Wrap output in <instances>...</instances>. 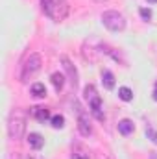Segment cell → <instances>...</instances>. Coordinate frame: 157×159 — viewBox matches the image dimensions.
Returning a JSON list of instances; mask_svg holds the SVG:
<instances>
[{
  "instance_id": "6da1fadb",
  "label": "cell",
  "mask_w": 157,
  "mask_h": 159,
  "mask_svg": "<svg viewBox=\"0 0 157 159\" xmlns=\"http://www.w3.org/2000/svg\"><path fill=\"white\" fill-rule=\"evenodd\" d=\"M26 131V115L20 111V109H15L11 115H9V122H7V133L13 141H19L22 139Z\"/></svg>"
},
{
  "instance_id": "7a4b0ae2",
  "label": "cell",
  "mask_w": 157,
  "mask_h": 159,
  "mask_svg": "<svg viewBox=\"0 0 157 159\" xmlns=\"http://www.w3.org/2000/svg\"><path fill=\"white\" fill-rule=\"evenodd\" d=\"M41 65H43V59H41L39 54H30V57L24 61V65H22V69H20V74H19L20 81H22V83L30 81V80L41 70Z\"/></svg>"
},
{
  "instance_id": "3957f363",
  "label": "cell",
  "mask_w": 157,
  "mask_h": 159,
  "mask_svg": "<svg viewBox=\"0 0 157 159\" xmlns=\"http://www.w3.org/2000/svg\"><path fill=\"white\" fill-rule=\"evenodd\" d=\"M102 24L109 32H122L126 28V17L115 9H107L102 13Z\"/></svg>"
},
{
  "instance_id": "277c9868",
  "label": "cell",
  "mask_w": 157,
  "mask_h": 159,
  "mask_svg": "<svg viewBox=\"0 0 157 159\" xmlns=\"http://www.w3.org/2000/svg\"><path fill=\"white\" fill-rule=\"evenodd\" d=\"M83 96H85V100L89 102V107H91L92 115H94L98 120H104V113H102V100H100V96H98V93H96L94 85H87V87L83 89Z\"/></svg>"
},
{
  "instance_id": "5b68a950",
  "label": "cell",
  "mask_w": 157,
  "mask_h": 159,
  "mask_svg": "<svg viewBox=\"0 0 157 159\" xmlns=\"http://www.w3.org/2000/svg\"><path fill=\"white\" fill-rule=\"evenodd\" d=\"M78 128H79V133L83 137H89L92 133V126H91V120H89V115L81 109L78 106Z\"/></svg>"
},
{
  "instance_id": "8992f818",
  "label": "cell",
  "mask_w": 157,
  "mask_h": 159,
  "mask_svg": "<svg viewBox=\"0 0 157 159\" xmlns=\"http://www.w3.org/2000/svg\"><path fill=\"white\" fill-rule=\"evenodd\" d=\"M61 65H63V69L67 70V74H69V80H70V83H72V87L76 89L78 87V70H76V67L72 65V61L69 59V57H61Z\"/></svg>"
},
{
  "instance_id": "52a82bcc",
  "label": "cell",
  "mask_w": 157,
  "mask_h": 159,
  "mask_svg": "<svg viewBox=\"0 0 157 159\" xmlns=\"http://www.w3.org/2000/svg\"><path fill=\"white\" fill-rule=\"evenodd\" d=\"M67 15H69L67 0H56V7H54V15H52V19L57 20V22H61V20L67 19Z\"/></svg>"
},
{
  "instance_id": "ba28073f",
  "label": "cell",
  "mask_w": 157,
  "mask_h": 159,
  "mask_svg": "<svg viewBox=\"0 0 157 159\" xmlns=\"http://www.w3.org/2000/svg\"><path fill=\"white\" fill-rule=\"evenodd\" d=\"M28 144L34 150H39V148H43V144H44V139L41 137L39 133H30L28 135Z\"/></svg>"
},
{
  "instance_id": "9c48e42d",
  "label": "cell",
  "mask_w": 157,
  "mask_h": 159,
  "mask_svg": "<svg viewBox=\"0 0 157 159\" xmlns=\"http://www.w3.org/2000/svg\"><path fill=\"white\" fill-rule=\"evenodd\" d=\"M118 131L122 133V135H129V133H133V122L129 119H124L118 122Z\"/></svg>"
},
{
  "instance_id": "30bf717a",
  "label": "cell",
  "mask_w": 157,
  "mask_h": 159,
  "mask_svg": "<svg viewBox=\"0 0 157 159\" xmlns=\"http://www.w3.org/2000/svg\"><path fill=\"white\" fill-rule=\"evenodd\" d=\"M41 7L44 11V15H48L52 19L54 15V7H56V0H41Z\"/></svg>"
},
{
  "instance_id": "8fae6325",
  "label": "cell",
  "mask_w": 157,
  "mask_h": 159,
  "mask_svg": "<svg viewBox=\"0 0 157 159\" xmlns=\"http://www.w3.org/2000/svg\"><path fill=\"white\" fill-rule=\"evenodd\" d=\"M102 81H104L105 89H113L115 87V76H113V72L111 70H104L102 72Z\"/></svg>"
},
{
  "instance_id": "7c38bea8",
  "label": "cell",
  "mask_w": 157,
  "mask_h": 159,
  "mask_svg": "<svg viewBox=\"0 0 157 159\" xmlns=\"http://www.w3.org/2000/svg\"><path fill=\"white\" fill-rule=\"evenodd\" d=\"M34 115H35V119L41 120V122H44V120L50 119V111L46 109V107H34V111H32Z\"/></svg>"
},
{
  "instance_id": "4fadbf2b",
  "label": "cell",
  "mask_w": 157,
  "mask_h": 159,
  "mask_svg": "<svg viewBox=\"0 0 157 159\" xmlns=\"http://www.w3.org/2000/svg\"><path fill=\"white\" fill-rule=\"evenodd\" d=\"M118 98L124 100V102H131L133 100V91L129 87H120L118 89Z\"/></svg>"
},
{
  "instance_id": "5bb4252c",
  "label": "cell",
  "mask_w": 157,
  "mask_h": 159,
  "mask_svg": "<svg viewBox=\"0 0 157 159\" xmlns=\"http://www.w3.org/2000/svg\"><path fill=\"white\" fill-rule=\"evenodd\" d=\"M52 83H54L56 91H61L63 85H65V76L59 74V72H54V74H52Z\"/></svg>"
},
{
  "instance_id": "9a60e30c",
  "label": "cell",
  "mask_w": 157,
  "mask_h": 159,
  "mask_svg": "<svg viewBox=\"0 0 157 159\" xmlns=\"http://www.w3.org/2000/svg\"><path fill=\"white\" fill-rule=\"evenodd\" d=\"M30 91H32V94H34V96H37V98H43V96H46V87H44L43 83H34Z\"/></svg>"
},
{
  "instance_id": "2e32d148",
  "label": "cell",
  "mask_w": 157,
  "mask_h": 159,
  "mask_svg": "<svg viewBox=\"0 0 157 159\" xmlns=\"http://www.w3.org/2000/svg\"><path fill=\"white\" fill-rule=\"evenodd\" d=\"M72 159H91V157H89V152H87L85 148L76 146V148L72 150Z\"/></svg>"
},
{
  "instance_id": "e0dca14e",
  "label": "cell",
  "mask_w": 157,
  "mask_h": 159,
  "mask_svg": "<svg viewBox=\"0 0 157 159\" xmlns=\"http://www.w3.org/2000/svg\"><path fill=\"white\" fill-rule=\"evenodd\" d=\"M52 126H54L56 129L63 128V126H65V119H63L61 115H56V117H52Z\"/></svg>"
},
{
  "instance_id": "ac0fdd59",
  "label": "cell",
  "mask_w": 157,
  "mask_h": 159,
  "mask_svg": "<svg viewBox=\"0 0 157 159\" xmlns=\"http://www.w3.org/2000/svg\"><path fill=\"white\" fill-rule=\"evenodd\" d=\"M146 135H148V137H150V139L157 144V131L154 129V128H146Z\"/></svg>"
},
{
  "instance_id": "d6986e66",
  "label": "cell",
  "mask_w": 157,
  "mask_h": 159,
  "mask_svg": "<svg viewBox=\"0 0 157 159\" xmlns=\"http://www.w3.org/2000/svg\"><path fill=\"white\" fill-rule=\"evenodd\" d=\"M141 17H142L144 20H150V19H152V11L146 9V7H142V9H141Z\"/></svg>"
},
{
  "instance_id": "ffe728a7",
  "label": "cell",
  "mask_w": 157,
  "mask_h": 159,
  "mask_svg": "<svg viewBox=\"0 0 157 159\" xmlns=\"http://www.w3.org/2000/svg\"><path fill=\"white\" fill-rule=\"evenodd\" d=\"M94 2H98V4H104V2H107V0H94Z\"/></svg>"
},
{
  "instance_id": "44dd1931",
  "label": "cell",
  "mask_w": 157,
  "mask_h": 159,
  "mask_svg": "<svg viewBox=\"0 0 157 159\" xmlns=\"http://www.w3.org/2000/svg\"><path fill=\"white\" fill-rule=\"evenodd\" d=\"M154 98H155V100H157V89H155V93H154Z\"/></svg>"
},
{
  "instance_id": "7402d4cb",
  "label": "cell",
  "mask_w": 157,
  "mask_h": 159,
  "mask_svg": "<svg viewBox=\"0 0 157 159\" xmlns=\"http://www.w3.org/2000/svg\"><path fill=\"white\" fill-rule=\"evenodd\" d=\"M148 2H150V4H155L157 0H148Z\"/></svg>"
},
{
  "instance_id": "603a6c76",
  "label": "cell",
  "mask_w": 157,
  "mask_h": 159,
  "mask_svg": "<svg viewBox=\"0 0 157 159\" xmlns=\"http://www.w3.org/2000/svg\"><path fill=\"white\" fill-rule=\"evenodd\" d=\"M100 159H107V157H100Z\"/></svg>"
},
{
  "instance_id": "cb8c5ba5",
  "label": "cell",
  "mask_w": 157,
  "mask_h": 159,
  "mask_svg": "<svg viewBox=\"0 0 157 159\" xmlns=\"http://www.w3.org/2000/svg\"><path fill=\"white\" fill-rule=\"evenodd\" d=\"M32 159H35V157H32Z\"/></svg>"
}]
</instances>
